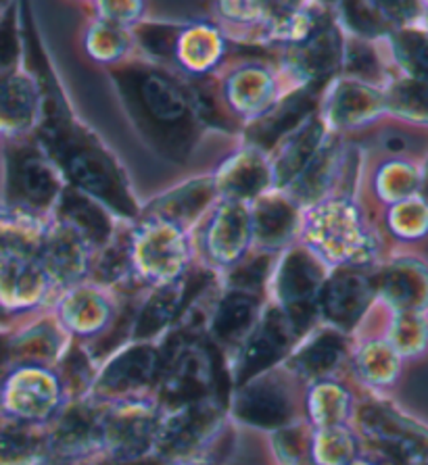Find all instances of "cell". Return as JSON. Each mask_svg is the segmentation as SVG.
<instances>
[{"label":"cell","mask_w":428,"mask_h":465,"mask_svg":"<svg viewBox=\"0 0 428 465\" xmlns=\"http://www.w3.org/2000/svg\"><path fill=\"white\" fill-rule=\"evenodd\" d=\"M38 146L90 199H98L124 217L136 215V203L115 159L93 134L74 122L67 109L42 115Z\"/></svg>","instance_id":"obj_1"},{"label":"cell","mask_w":428,"mask_h":465,"mask_svg":"<svg viewBox=\"0 0 428 465\" xmlns=\"http://www.w3.org/2000/svg\"><path fill=\"white\" fill-rule=\"evenodd\" d=\"M115 77L140 130L167 157L184 159L191 153L196 134L193 96L172 77L149 67L124 69Z\"/></svg>","instance_id":"obj_2"},{"label":"cell","mask_w":428,"mask_h":465,"mask_svg":"<svg viewBox=\"0 0 428 465\" xmlns=\"http://www.w3.org/2000/svg\"><path fill=\"white\" fill-rule=\"evenodd\" d=\"M224 411L217 401L207 399L161 418L155 445L159 460L170 465H209Z\"/></svg>","instance_id":"obj_3"},{"label":"cell","mask_w":428,"mask_h":465,"mask_svg":"<svg viewBox=\"0 0 428 465\" xmlns=\"http://www.w3.org/2000/svg\"><path fill=\"white\" fill-rule=\"evenodd\" d=\"M363 436L384 465H428V426L384 401H370L357 413Z\"/></svg>","instance_id":"obj_4"},{"label":"cell","mask_w":428,"mask_h":465,"mask_svg":"<svg viewBox=\"0 0 428 465\" xmlns=\"http://www.w3.org/2000/svg\"><path fill=\"white\" fill-rule=\"evenodd\" d=\"M61 193L55 163L40 146L15 143L6 149L5 199L15 215L34 217L53 205Z\"/></svg>","instance_id":"obj_5"},{"label":"cell","mask_w":428,"mask_h":465,"mask_svg":"<svg viewBox=\"0 0 428 465\" xmlns=\"http://www.w3.org/2000/svg\"><path fill=\"white\" fill-rule=\"evenodd\" d=\"M61 397V384L46 368H13L0 384V415L34 426L51 418Z\"/></svg>","instance_id":"obj_6"},{"label":"cell","mask_w":428,"mask_h":465,"mask_svg":"<svg viewBox=\"0 0 428 465\" xmlns=\"http://www.w3.org/2000/svg\"><path fill=\"white\" fill-rule=\"evenodd\" d=\"M161 415L149 405L124 403L103 415L101 447L115 463L146 460L155 450Z\"/></svg>","instance_id":"obj_7"},{"label":"cell","mask_w":428,"mask_h":465,"mask_svg":"<svg viewBox=\"0 0 428 465\" xmlns=\"http://www.w3.org/2000/svg\"><path fill=\"white\" fill-rule=\"evenodd\" d=\"M294 341L297 332L289 317L280 309H268L251 334L244 338L243 351L236 359L234 382L238 389L264 373H270L274 365L293 353Z\"/></svg>","instance_id":"obj_8"},{"label":"cell","mask_w":428,"mask_h":465,"mask_svg":"<svg viewBox=\"0 0 428 465\" xmlns=\"http://www.w3.org/2000/svg\"><path fill=\"white\" fill-rule=\"evenodd\" d=\"M103 415L84 401L69 405L51 434H46L45 460L40 465H74L101 447Z\"/></svg>","instance_id":"obj_9"},{"label":"cell","mask_w":428,"mask_h":465,"mask_svg":"<svg viewBox=\"0 0 428 465\" xmlns=\"http://www.w3.org/2000/svg\"><path fill=\"white\" fill-rule=\"evenodd\" d=\"M294 410L297 405L289 384L274 378L272 373H264L241 386L233 403L236 420H241L243 424L274 430V432L293 424Z\"/></svg>","instance_id":"obj_10"},{"label":"cell","mask_w":428,"mask_h":465,"mask_svg":"<svg viewBox=\"0 0 428 465\" xmlns=\"http://www.w3.org/2000/svg\"><path fill=\"white\" fill-rule=\"evenodd\" d=\"M322 272L305 252H291L280 273L278 292L284 301V315L293 323L297 338L312 326L320 302Z\"/></svg>","instance_id":"obj_11"},{"label":"cell","mask_w":428,"mask_h":465,"mask_svg":"<svg viewBox=\"0 0 428 465\" xmlns=\"http://www.w3.org/2000/svg\"><path fill=\"white\" fill-rule=\"evenodd\" d=\"M159 376V351L151 344H132L109 359L95 380V392L103 399H124Z\"/></svg>","instance_id":"obj_12"},{"label":"cell","mask_w":428,"mask_h":465,"mask_svg":"<svg viewBox=\"0 0 428 465\" xmlns=\"http://www.w3.org/2000/svg\"><path fill=\"white\" fill-rule=\"evenodd\" d=\"M376 299L395 312L428 313V263L418 257H399L374 273Z\"/></svg>","instance_id":"obj_13"},{"label":"cell","mask_w":428,"mask_h":465,"mask_svg":"<svg viewBox=\"0 0 428 465\" xmlns=\"http://www.w3.org/2000/svg\"><path fill=\"white\" fill-rule=\"evenodd\" d=\"M374 299V273H368L362 267H347V270H341L328 282L320 302L336 330L347 334L368 312Z\"/></svg>","instance_id":"obj_14"},{"label":"cell","mask_w":428,"mask_h":465,"mask_svg":"<svg viewBox=\"0 0 428 465\" xmlns=\"http://www.w3.org/2000/svg\"><path fill=\"white\" fill-rule=\"evenodd\" d=\"M40 88L32 75L15 72L0 77V134L17 138L36 124Z\"/></svg>","instance_id":"obj_15"},{"label":"cell","mask_w":428,"mask_h":465,"mask_svg":"<svg viewBox=\"0 0 428 465\" xmlns=\"http://www.w3.org/2000/svg\"><path fill=\"white\" fill-rule=\"evenodd\" d=\"M349 353L347 334L339 330H324L312 336L304 347L289 355V370L307 382H322L345 361Z\"/></svg>","instance_id":"obj_16"},{"label":"cell","mask_w":428,"mask_h":465,"mask_svg":"<svg viewBox=\"0 0 428 465\" xmlns=\"http://www.w3.org/2000/svg\"><path fill=\"white\" fill-rule=\"evenodd\" d=\"M46 278L38 261L0 259V307L19 312L36 305L45 292Z\"/></svg>","instance_id":"obj_17"},{"label":"cell","mask_w":428,"mask_h":465,"mask_svg":"<svg viewBox=\"0 0 428 465\" xmlns=\"http://www.w3.org/2000/svg\"><path fill=\"white\" fill-rule=\"evenodd\" d=\"M199 292H194V282L161 288L136 313L134 328H132L136 341H149V338L161 334V330H165L175 317H180L186 302Z\"/></svg>","instance_id":"obj_18"},{"label":"cell","mask_w":428,"mask_h":465,"mask_svg":"<svg viewBox=\"0 0 428 465\" xmlns=\"http://www.w3.org/2000/svg\"><path fill=\"white\" fill-rule=\"evenodd\" d=\"M63 225L74 232L80 241H88L93 244H105L111 238V220L105 211L90 199V196L78 193L74 188H65L61 193L59 207Z\"/></svg>","instance_id":"obj_19"},{"label":"cell","mask_w":428,"mask_h":465,"mask_svg":"<svg viewBox=\"0 0 428 465\" xmlns=\"http://www.w3.org/2000/svg\"><path fill=\"white\" fill-rule=\"evenodd\" d=\"M259 299L255 294L233 291L220 301L212 317V338L217 342H244L259 322Z\"/></svg>","instance_id":"obj_20"},{"label":"cell","mask_w":428,"mask_h":465,"mask_svg":"<svg viewBox=\"0 0 428 465\" xmlns=\"http://www.w3.org/2000/svg\"><path fill=\"white\" fill-rule=\"evenodd\" d=\"M61 330L53 323L40 322L25 332L9 338V365L21 368V365H34V368H45L48 361L61 353L63 342Z\"/></svg>","instance_id":"obj_21"},{"label":"cell","mask_w":428,"mask_h":465,"mask_svg":"<svg viewBox=\"0 0 428 465\" xmlns=\"http://www.w3.org/2000/svg\"><path fill=\"white\" fill-rule=\"evenodd\" d=\"M45 450L46 434L0 415V465H40Z\"/></svg>","instance_id":"obj_22"},{"label":"cell","mask_w":428,"mask_h":465,"mask_svg":"<svg viewBox=\"0 0 428 465\" xmlns=\"http://www.w3.org/2000/svg\"><path fill=\"white\" fill-rule=\"evenodd\" d=\"M315 107V96L310 90H299L297 94H293L276 104L268 115L259 119V122L251 128V140L259 146H272L283 134L289 132L293 125H297L301 119L305 117V113H310Z\"/></svg>","instance_id":"obj_23"},{"label":"cell","mask_w":428,"mask_h":465,"mask_svg":"<svg viewBox=\"0 0 428 465\" xmlns=\"http://www.w3.org/2000/svg\"><path fill=\"white\" fill-rule=\"evenodd\" d=\"M391 54L402 77L428 84V30L423 25H410L397 30L389 38Z\"/></svg>","instance_id":"obj_24"},{"label":"cell","mask_w":428,"mask_h":465,"mask_svg":"<svg viewBox=\"0 0 428 465\" xmlns=\"http://www.w3.org/2000/svg\"><path fill=\"white\" fill-rule=\"evenodd\" d=\"M397 355L408 359H420L428 353V313L420 312H395L391 313L387 336H384Z\"/></svg>","instance_id":"obj_25"},{"label":"cell","mask_w":428,"mask_h":465,"mask_svg":"<svg viewBox=\"0 0 428 465\" xmlns=\"http://www.w3.org/2000/svg\"><path fill=\"white\" fill-rule=\"evenodd\" d=\"M403 359L397 355V351L381 338V341H370L366 347L357 353V371L362 380H366L370 386L376 389H391L402 376Z\"/></svg>","instance_id":"obj_26"},{"label":"cell","mask_w":428,"mask_h":465,"mask_svg":"<svg viewBox=\"0 0 428 465\" xmlns=\"http://www.w3.org/2000/svg\"><path fill=\"white\" fill-rule=\"evenodd\" d=\"M384 103L389 115L428 128V84L410 77L393 80L384 88Z\"/></svg>","instance_id":"obj_27"},{"label":"cell","mask_w":428,"mask_h":465,"mask_svg":"<svg viewBox=\"0 0 428 465\" xmlns=\"http://www.w3.org/2000/svg\"><path fill=\"white\" fill-rule=\"evenodd\" d=\"M387 113L384 90L349 82L339 93V117L345 124H368Z\"/></svg>","instance_id":"obj_28"},{"label":"cell","mask_w":428,"mask_h":465,"mask_svg":"<svg viewBox=\"0 0 428 465\" xmlns=\"http://www.w3.org/2000/svg\"><path fill=\"white\" fill-rule=\"evenodd\" d=\"M376 193L384 203L397 205L420 193V165L395 159L384 163L376 173Z\"/></svg>","instance_id":"obj_29"},{"label":"cell","mask_w":428,"mask_h":465,"mask_svg":"<svg viewBox=\"0 0 428 465\" xmlns=\"http://www.w3.org/2000/svg\"><path fill=\"white\" fill-rule=\"evenodd\" d=\"M351 401L343 386H336L328 380L315 382L310 392V415L320 428L343 426L349 418Z\"/></svg>","instance_id":"obj_30"},{"label":"cell","mask_w":428,"mask_h":465,"mask_svg":"<svg viewBox=\"0 0 428 465\" xmlns=\"http://www.w3.org/2000/svg\"><path fill=\"white\" fill-rule=\"evenodd\" d=\"M355 453L357 440L347 428H322L318 434H314V465H349L355 460Z\"/></svg>","instance_id":"obj_31"},{"label":"cell","mask_w":428,"mask_h":465,"mask_svg":"<svg viewBox=\"0 0 428 465\" xmlns=\"http://www.w3.org/2000/svg\"><path fill=\"white\" fill-rule=\"evenodd\" d=\"M345 9V21L360 40H378L391 38L397 32L387 13L383 9V3H349L343 5Z\"/></svg>","instance_id":"obj_32"},{"label":"cell","mask_w":428,"mask_h":465,"mask_svg":"<svg viewBox=\"0 0 428 465\" xmlns=\"http://www.w3.org/2000/svg\"><path fill=\"white\" fill-rule=\"evenodd\" d=\"M209 196H212V184L207 180H194L193 184L178 188L167 196H161L153 209H159V213H165L164 217L172 222L191 220L194 213H199L205 207Z\"/></svg>","instance_id":"obj_33"},{"label":"cell","mask_w":428,"mask_h":465,"mask_svg":"<svg viewBox=\"0 0 428 465\" xmlns=\"http://www.w3.org/2000/svg\"><path fill=\"white\" fill-rule=\"evenodd\" d=\"M387 223L402 241H423L428 236V205L420 196L391 205Z\"/></svg>","instance_id":"obj_34"},{"label":"cell","mask_w":428,"mask_h":465,"mask_svg":"<svg viewBox=\"0 0 428 465\" xmlns=\"http://www.w3.org/2000/svg\"><path fill=\"white\" fill-rule=\"evenodd\" d=\"M320 136H322L320 124H312L293 140L289 149H286L283 154V163H278V180H283L280 184H286L294 173L304 172V167L310 163L315 149H318Z\"/></svg>","instance_id":"obj_35"},{"label":"cell","mask_w":428,"mask_h":465,"mask_svg":"<svg viewBox=\"0 0 428 465\" xmlns=\"http://www.w3.org/2000/svg\"><path fill=\"white\" fill-rule=\"evenodd\" d=\"M17 6L9 5L0 13V77L19 72V59L24 51Z\"/></svg>","instance_id":"obj_36"},{"label":"cell","mask_w":428,"mask_h":465,"mask_svg":"<svg viewBox=\"0 0 428 465\" xmlns=\"http://www.w3.org/2000/svg\"><path fill=\"white\" fill-rule=\"evenodd\" d=\"M314 434L297 424L276 430V453L284 465H314Z\"/></svg>","instance_id":"obj_37"},{"label":"cell","mask_w":428,"mask_h":465,"mask_svg":"<svg viewBox=\"0 0 428 465\" xmlns=\"http://www.w3.org/2000/svg\"><path fill=\"white\" fill-rule=\"evenodd\" d=\"M343 56H345V69L353 74L360 84L378 88L376 84L384 80L383 63L366 40L351 42L349 48L343 51Z\"/></svg>","instance_id":"obj_38"},{"label":"cell","mask_w":428,"mask_h":465,"mask_svg":"<svg viewBox=\"0 0 428 465\" xmlns=\"http://www.w3.org/2000/svg\"><path fill=\"white\" fill-rule=\"evenodd\" d=\"M294 213L286 203L268 201L257 211V236L264 242H283L291 234Z\"/></svg>","instance_id":"obj_39"},{"label":"cell","mask_w":428,"mask_h":465,"mask_svg":"<svg viewBox=\"0 0 428 465\" xmlns=\"http://www.w3.org/2000/svg\"><path fill=\"white\" fill-rule=\"evenodd\" d=\"M74 305L65 307V322L69 328H74L78 334H95L107 322L109 309L103 301L93 294H82Z\"/></svg>","instance_id":"obj_40"},{"label":"cell","mask_w":428,"mask_h":465,"mask_svg":"<svg viewBox=\"0 0 428 465\" xmlns=\"http://www.w3.org/2000/svg\"><path fill=\"white\" fill-rule=\"evenodd\" d=\"M61 370L63 378H65V386L75 394H84L90 386H95V359L82 347H74L63 355Z\"/></svg>","instance_id":"obj_41"},{"label":"cell","mask_w":428,"mask_h":465,"mask_svg":"<svg viewBox=\"0 0 428 465\" xmlns=\"http://www.w3.org/2000/svg\"><path fill=\"white\" fill-rule=\"evenodd\" d=\"M140 42H143L151 54L167 59V56L175 53V46L180 42V32L170 25H149L140 30Z\"/></svg>","instance_id":"obj_42"},{"label":"cell","mask_w":428,"mask_h":465,"mask_svg":"<svg viewBox=\"0 0 428 465\" xmlns=\"http://www.w3.org/2000/svg\"><path fill=\"white\" fill-rule=\"evenodd\" d=\"M238 165L241 167H236L234 173L228 178V188L238 196L255 194L257 190L265 184V172L262 169V163L249 159Z\"/></svg>","instance_id":"obj_43"},{"label":"cell","mask_w":428,"mask_h":465,"mask_svg":"<svg viewBox=\"0 0 428 465\" xmlns=\"http://www.w3.org/2000/svg\"><path fill=\"white\" fill-rule=\"evenodd\" d=\"M130 263V244L125 241H117L114 246H109V251L105 252L101 263L96 267V276L101 278L105 284L122 278Z\"/></svg>","instance_id":"obj_44"},{"label":"cell","mask_w":428,"mask_h":465,"mask_svg":"<svg viewBox=\"0 0 428 465\" xmlns=\"http://www.w3.org/2000/svg\"><path fill=\"white\" fill-rule=\"evenodd\" d=\"M265 272H268V257H259L255 261H251L247 267H243V270H238L234 273V291L255 294V291H259V286H262V282L265 278Z\"/></svg>","instance_id":"obj_45"},{"label":"cell","mask_w":428,"mask_h":465,"mask_svg":"<svg viewBox=\"0 0 428 465\" xmlns=\"http://www.w3.org/2000/svg\"><path fill=\"white\" fill-rule=\"evenodd\" d=\"M418 196L428 205V154L423 161V165H420V193H418Z\"/></svg>","instance_id":"obj_46"},{"label":"cell","mask_w":428,"mask_h":465,"mask_svg":"<svg viewBox=\"0 0 428 465\" xmlns=\"http://www.w3.org/2000/svg\"><path fill=\"white\" fill-rule=\"evenodd\" d=\"M9 365V336L0 334V370Z\"/></svg>","instance_id":"obj_47"},{"label":"cell","mask_w":428,"mask_h":465,"mask_svg":"<svg viewBox=\"0 0 428 465\" xmlns=\"http://www.w3.org/2000/svg\"><path fill=\"white\" fill-rule=\"evenodd\" d=\"M349 465H384V463L383 461H372V460H357V457H355V460L351 461Z\"/></svg>","instance_id":"obj_48"},{"label":"cell","mask_w":428,"mask_h":465,"mask_svg":"<svg viewBox=\"0 0 428 465\" xmlns=\"http://www.w3.org/2000/svg\"><path fill=\"white\" fill-rule=\"evenodd\" d=\"M420 25L428 30V3H424V15H423V21H420Z\"/></svg>","instance_id":"obj_49"}]
</instances>
